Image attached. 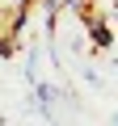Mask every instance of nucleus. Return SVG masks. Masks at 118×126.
Listing matches in <instances>:
<instances>
[{
	"label": "nucleus",
	"instance_id": "f257e3e1",
	"mask_svg": "<svg viewBox=\"0 0 118 126\" xmlns=\"http://www.w3.org/2000/svg\"><path fill=\"white\" fill-rule=\"evenodd\" d=\"M80 21H84V30H89V38H93V46L97 50H105L110 42H114V34H110V25H105V17L89 4V0H84V4H80Z\"/></svg>",
	"mask_w": 118,
	"mask_h": 126
},
{
	"label": "nucleus",
	"instance_id": "f03ea898",
	"mask_svg": "<svg viewBox=\"0 0 118 126\" xmlns=\"http://www.w3.org/2000/svg\"><path fill=\"white\" fill-rule=\"evenodd\" d=\"M34 4H38V0H13V9H25V13H30Z\"/></svg>",
	"mask_w": 118,
	"mask_h": 126
},
{
	"label": "nucleus",
	"instance_id": "7ed1b4c3",
	"mask_svg": "<svg viewBox=\"0 0 118 126\" xmlns=\"http://www.w3.org/2000/svg\"><path fill=\"white\" fill-rule=\"evenodd\" d=\"M114 17H118V4H114Z\"/></svg>",
	"mask_w": 118,
	"mask_h": 126
}]
</instances>
